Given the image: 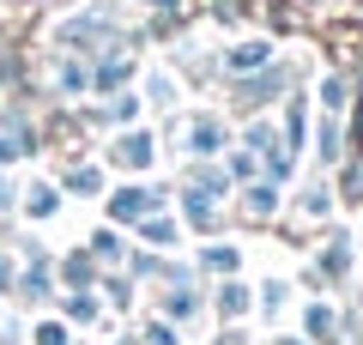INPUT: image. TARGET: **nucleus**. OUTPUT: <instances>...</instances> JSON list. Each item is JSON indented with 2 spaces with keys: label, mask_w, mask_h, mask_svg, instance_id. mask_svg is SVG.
<instances>
[{
  "label": "nucleus",
  "mask_w": 363,
  "mask_h": 345,
  "mask_svg": "<svg viewBox=\"0 0 363 345\" xmlns=\"http://www.w3.org/2000/svg\"><path fill=\"white\" fill-rule=\"evenodd\" d=\"M13 206H18V182L0 170V212H13Z\"/></svg>",
  "instance_id": "obj_32"
},
{
  "label": "nucleus",
  "mask_w": 363,
  "mask_h": 345,
  "mask_svg": "<svg viewBox=\"0 0 363 345\" xmlns=\"http://www.w3.org/2000/svg\"><path fill=\"white\" fill-rule=\"evenodd\" d=\"M303 339L309 345H339V315L327 303H309L303 309Z\"/></svg>",
  "instance_id": "obj_14"
},
{
  "label": "nucleus",
  "mask_w": 363,
  "mask_h": 345,
  "mask_svg": "<svg viewBox=\"0 0 363 345\" xmlns=\"http://www.w3.org/2000/svg\"><path fill=\"white\" fill-rule=\"evenodd\" d=\"M145 345H176V333H169L164 321H152V327H145Z\"/></svg>",
  "instance_id": "obj_33"
},
{
  "label": "nucleus",
  "mask_w": 363,
  "mask_h": 345,
  "mask_svg": "<svg viewBox=\"0 0 363 345\" xmlns=\"http://www.w3.org/2000/svg\"><path fill=\"white\" fill-rule=\"evenodd\" d=\"M315 97H321L327 115H345L351 97H357V91H351V73H321V91H315Z\"/></svg>",
  "instance_id": "obj_19"
},
{
  "label": "nucleus",
  "mask_w": 363,
  "mask_h": 345,
  "mask_svg": "<svg viewBox=\"0 0 363 345\" xmlns=\"http://www.w3.org/2000/svg\"><path fill=\"white\" fill-rule=\"evenodd\" d=\"M224 176H230L236 188H242V182H260V158H255V152H242V146H236V152L224 158Z\"/></svg>",
  "instance_id": "obj_25"
},
{
  "label": "nucleus",
  "mask_w": 363,
  "mask_h": 345,
  "mask_svg": "<svg viewBox=\"0 0 363 345\" xmlns=\"http://www.w3.org/2000/svg\"><path fill=\"white\" fill-rule=\"evenodd\" d=\"M164 200H169V188H152V182H128V188H116V194L104 200V212H109V224L133 230V224H145L152 212H164Z\"/></svg>",
  "instance_id": "obj_2"
},
{
  "label": "nucleus",
  "mask_w": 363,
  "mask_h": 345,
  "mask_svg": "<svg viewBox=\"0 0 363 345\" xmlns=\"http://www.w3.org/2000/svg\"><path fill=\"white\" fill-rule=\"evenodd\" d=\"M61 194H79V200L104 194V170H97V164H73V170L61 176Z\"/></svg>",
  "instance_id": "obj_20"
},
{
  "label": "nucleus",
  "mask_w": 363,
  "mask_h": 345,
  "mask_svg": "<svg viewBox=\"0 0 363 345\" xmlns=\"http://www.w3.org/2000/svg\"><path fill=\"white\" fill-rule=\"evenodd\" d=\"M61 315L67 321H97V315H104V303H97L91 291H67L61 297Z\"/></svg>",
  "instance_id": "obj_26"
},
{
  "label": "nucleus",
  "mask_w": 363,
  "mask_h": 345,
  "mask_svg": "<svg viewBox=\"0 0 363 345\" xmlns=\"http://www.w3.org/2000/svg\"><path fill=\"white\" fill-rule=\"evenodd\" d=\"M236 267H242V248L230 243H206L194 255V273H206V279H236Z\"/></svg>",
  "instance_id": "obj_10"
},
{
  "label": "nucleus",
  "mask_w": 363,
  "mask_h": 345,
  "mask_svg": "<svg viewBox=\"0 0 363 345\" xmlns=\"http://www.w3.org/2000/svg\"><path fill=\"white\" fill-rule=\"evenodd\" d=\"M61 285L67 291H91V285H104V267H97L85 248H73V255L61 261Z\"/></svg>",
  "instance_id": "obj_12"
},
{
  "label": "nucleus",
  "mask_w": 363,
  "mask_h": 345,
  "mask_svg": "<svg viewBox=\"0 0 363 345\" xmlns=\"http://www.w3.org/2000/svg\"><path fill=\"white\" fill-rule=\"evenodd\" d=\"M140 97L152 103V109H169V103H176V79H169V73H152V79L140 85Z\"/></svg>",
  "instance_id": "obj_27"
},
{
  "label": "nucleus",
  "mask_w": 363,
  "mask_h": 345,
  "mask_svg": "<svg viewBox=\"0 0 363 345\" xmlns=\"http://www.w3.org/2000/svg\"><path fill=\"white\" fill-rule=\"evenodd\" d=\"M182 218H188V230H194V236H212V230L224 224V218H218V206H212V200H200V194H188V188H182Z\"/></svg>",
  "instance_id": "obj_18"
},
{
  "label": "nucleus",
  "mask_w": 363,
  "mask_h": 345,
  "mask_svg": "<svg viewBox=\"0 0 363 345\" xmlns=\"http://www.w3.org/2000/svg\"><path fill=\"white\" fill-rule=\"evenodd\" d=\"M297 206H303L309 218H321V212H327V188H321V182H315V188H303V194H297Z\"/></svg>",
  "instance_id": "obj_30"
},
{
  "label": "nucleus",
  "mask_w": 363,
  "mask_h": 345,
  "mask_svg": "<svg viewBox=\"0 0 363 345\" xmlns=\"http://www.w3.org/2000/svg\"><path fill=\"white\" fill-rule=\"evenodd\" d=\"M49 267L55 261H30V267L18 273V285H13L18 303H49Z\"/></svg>",
  "instance_id": "obj_17"
},
{
  "label": "nucleus",
  "mask_w": 363,
  "mask_h": 345,
  "mask_svg": "<svg viewBox=\"0 0 363 345\" xmlns=\"http://www.w3.org/2000/svg\"><path fill=\"white\" fill-rule=\"evenodd\" d=\"M224 140H230V133H224L218 115H188V133H182V146H188L194 158H218Z\"/></svg>",
  "instance_id": "obj_7"
},
{
  "label": "nucleus",
  "mask_w": 363,
  "mask_h": 345,
  "mask_svg": "<svg viewBox=\"0 0 363 345\" xmlns=\"http://www.w3.org/2000/svg\"><path fill=\"white\" fill-rule=\"evenodd\" d=\"M133 115H140V91H109L104 109H97V121H104V128H133Z\"/></svg>",
  "instance_id": "obj_16"
},
{
  "label": "nucleus",
  "mask_w": 363,
  "mask_h": 345,
  "mask_svg": "<svg viewBox=\"0 0 363 345\" xmlns=\"http://www.w3.org/2000/svg\"><path fill=\"white\" fill-rule=\"evenodd\" d=\"M291 79H297V61H267L260 73L230 79V85H236V109H248V115H255V109H267V103H279Z\"/></svg>",
  "instance_id": "obj_1"
},
{
  "label": "nucleus",
  "mask_w": 363,
  "mask_h": 345,
  "mask_svg": "<svg viewBox=\"0 0 363 345\" xmlns=\"http://www.w3.org/2000/svg\"><path fill=\"white\" fill-rule=\"evenodd\" d=\"M104 164H116V170H152V164H157V140H152L145 128H121L116 140H109Z\"/></svg>",
  "instance_id": "obj_4"
},
{
  "label": "nucleus",
  "mask_w": 363,
  "mask_h": 345,
  "mask_svg": "<svg viewBox=\"0 0 363 345\" xmlns=\"http://www.w3.org/2000/svg\"><path fill=\"white\" fill-rule=\"evenodd\" d=\"M30 345H73V333H67V321H37L30 327Z\"/></svg>",
  "instance_id": "obj_28"
},
{
  "label": "nucleus",
  "mask_w": 363,
  "mask_h": 345,
  "mask_svg": "<svg viewBox=\"0 0 363 345\" xmlns=\"http://www.w3.org/2000/svg\"><path fill=\"white\" fill-rule=\"evenodd\" d=\"M230 188H236V182L224 176V164H212V158H200V164L188 170V194H200V200H212V206H218Z\"/></svg>",
  "instance_id": "obj_9"
},
{
  "label": "nucleus",
  "mask_w": 363,
  "mask_h": 345,
  "mask_svg": "<svg viewBox=\"0 0 363 345\" xmlns=\"http://www.w3.org/2000/svg\"><path fill=\"white\" fill-rule=\"evenodd\" d=\"M236 206H242V218H255V224H267V218L279 212V188H272V182H242V194H236Z\"/></svg>",
  "instance_id": "obj_11"
},
{
  "label": "nucleus",
  "mask_w": 363,
  "mask_h": 345,
  "mask_svg": "<svg viewBox=\"0 0 363 345\" xmlns=\"http://www.w3.org/2000/svg\"><path fill=\"white\" fill-rule=\"evenodd\" d=\"M267 61H279V49H272V37H242V43H230V49L218 55L224 79H248V73H260Z\"/></svg>",
  "instance_id": "obj_5"
},
{
  "label": "nucleus",
  "mask_w": 363,
  "mask_h": 345,
  "mask_svg": "<svg viewBox=\"0 0 363 345\" xmlns=\"http://www.w3.org/2000/svg\"><path fill=\"white\" fill-rule=\"evenodd\" d=\"M49 91L55 97H85L91 91V61L85 55H55L49 61Z\"/></svg>",
  "instance_id": "obj_6"
},
{
  "label": "nucleus",
  "mask_w": 363,
  "mask_h": 345,
  "mask_svg": "<svg viewBox=\"0 0 363 345\" xmlns=\"http://www.w3.org/2000/svg\"><path fill=\"white\" fill-rule=\"evenodd\" d=\"M152 13H164V18H176V13H182V0H152Z\"/></svg>",
  "instance_id": "obj_34"
},
{
  "label": "nucleus",
  "mask_w": 363,
  "mask_h": 345,
  "mask_svg": "<svg viewBox=\"0 0 363 345\" xmlns=\"http://www.w3.org/2000/svg\"><path fill=\"white\" fill-rule=\"evenodd\" d=\"M85 255L97 261V267H121V261H128V248H121V236H116V230H97Z\"/></svg>",
  "instance_id": "obj_24"
},
{
  "label": "nucleus",
  "mask_w": 363,
  "mask_h": 345,
  "mask_svg": "<svg viewBox=\"0 0 363 345\" xmlns=\"http://www.w3.org/2000/svg\"><path fill=\"white\" fill-rule=\"evenodd\" d=\"M279 146H285L291 158H303V146H309V97H285V128H279Z\"/></svg>",
  "instance_id": "obj_8"
},
{
  "label": "nucleus",
  "mask_w": 363,
  "mask_h": 345,
  "mask_svg": "<svg viewBox=\"0 0 363 345\" xmlns=\"http://www.w3.org/2000/svg\"><path fill=\"white\" fill-rule=\"evenodd\" d=\"M272 345H309V339H272Z\"/></svg>",
  "instance_id": "obj_35"
},
{
  "label": "nucleus",
  "mask_w": 363,
  "mask_h": 345,
  "mask_svg": "<svg viewBox=\"0 0 363 345\" xmlns=\"http://www.w3.org/2000/svg\"><path fill=\"white\" fill-rule=\"evenodd\" d=\"M61 200H67V194L55 188V182H30V188L18 194V206H25V218H37V224H43V218H55V212H61Z\"/></svg>",
  "instance_id": "obj_13"
},
{
  "label": "nucleus",
  "mask_w": 363,
  "mask_h": 345,
  "mask_svg": "<svg viewBox=\"0 0 363 345\" xmlns=\"http://www.w3.org/2000/svg\"><path fill=\"white\" fill-rule=\"evenodd\" d=\"M285 303H291V285L285 279H267V285H260V309H267V315H279Z\"/></svg>",
  "instance_id": "obj_29"
},
{
  "label": "nucleus",
  "mask_w": 363,
  "mask_h": 345,
  "mask_svg": "<svg viewBox=\"0 0 363 345\" xmlns=\"http://www.w3.org/2000/svg\"><path fill=\"white\" fill-rule=\"evenodd\" d=\"M212 303H218V315H224V321H242V315H248V285H242V279H224Z\"/></svg>",
  "instance_id": "obj_23"
},
{
  "label": "nucleus",
  "mask_w": 363,
  "mask_h": 345,
  "mask_svg": "<svg viewBox=\"0 0 363 345\" xmlns=\"http://www.w3.org/2000/svg\"><path fill=\"white\" fill-rule=\"evenodd\" d=\"M133 230H140V243H152V248H176V236H182V224L164 218V212H152L145 224H133Z\"/></svg>",
  "instance_id": "obj_22"
},
{
  "label": "nucleus",
  "mask_w": 363,
  "mask_h": 345,
  "mask_svg": "<svg viewBox=\"0 0 363 345\" xmlns=\"http://www.w3.org/2000/svg\"><path fill=\"white\" fill-rule=\"evenodd\" d=\"M13 285H18V261L0 248V297H13Z\"/></svg>",
  "instance_id": "obj_31"
},
{
  "label": "nucleus",
  "mask_w": 363,
  "mask_h": 345,
  "mask_svg": "<svg viewBox=\"0 0 363 345\" xmlns=\"http://www.w3.org/2000/svg\"><path fill=\"white\" fill-rule=\"evenodd\" d=\"M315 273H321V285H333V279H345V273H351V236H345V230L327 236V255H321V267H315Z\"/></svg>",
  "instance_id": "obj_15"
},
{
  "label": "nucleus",
  "mask_w": 363,
  "mask_h": 345,
  "mask_svg": "<svg viewBox=\"0 0 363 345\" xmlns=\"http://www.w3.org/2000/svg\"><path fill=\"white\" fill-rule=\"evenodd\" d=\"M133 67H140V55H133V43L121 37L116 49H104L97 61H91V91H97V97H109V91H128Z\"/></svg>",
  "instance_id": "obj_3"
},
{
  "label": "nucleus",
  "mask_w": 363,
  "mask_h": 345,
  "mask_svg": "<svg viewBox=\"0 0 363 345\" xmlns=\"http://www.w3.org/2000/svg\"><path fill=\"white\" fill-rule=\"evenodd\" d=\"M315 152H321V164H339V152H345V115H321V140H315Z\"/></svg>",
  "instance_id": "obj_21"
}]
</instances>
